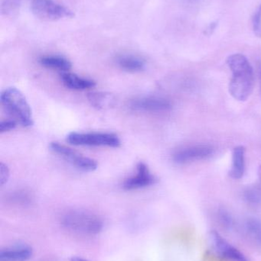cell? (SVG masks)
Segmentation results:
<instances>
[{
    "label": "cell",
    "instance_id": "18",
    "mask_svg": "<svg viewBox=\"0 0 261 261\" xmlns=\"http://www.w3.org/2000/svg\"><path fill=\"white\" fill-rule=\"evenodd\" d=\"M244 199L251 205L261 203V182L256 185L248 187L244 192Z\"/></svg>",
    "mask_w": 261,
    "mask_h": 261
},
{
    "label": "cell",
    "instance_id": "22",
    "mask_svg": "<svg viewBox=\"0 0 261 261\" xmlns=\"http://www.w3.org/2000/svg\"><path fill=\"white\" fill-rule=\"evenodd\" d=\"M9 167L6 164L1 163L0 164V182L2 187L5 185L9 180V175H10Z\"/></svg>",
    "mask_w": 261,
    "mask_h": 261
},
{
    "label": "cell",
    "instance_id": "16",
    "mask_svg": "<svg viewBox=\"0 0 261 261\" xmlns=\"http://www.w3.org/2000/svg\"><path fill=\"white\" fill-rule=\"evenodd\" d=\"M91 106L99 110H107L113 107L116 103L114 96L110 93H92L87 96Z\"/></svg>",
    "mask_w": 261,
    "mask_h": 261
},
{
    "label": "cell",
    "instance_id": "19",
    "mask_svg": "<svg viewBox=\"0 0 261 261\" xmlns=\"http://www.w3.org/2000/svg\"><path fill=\"white\" fill-rule=\"evenodd\" d=\"M18 0H4L2 3V13L6 15H12L18 12L19 9Z\"/></svg>",
    "mask_w": 261,
    "mask_h": 261
},
{
    "label": "cell",
    "instance_id": "6",
    "mask_svg": "<svg viewBox=\"0 0 261 261\" xmlns=\"http://www.w3.org/2000/svg\"><path fill=\"white\" fill-rule=\"evenodd\" d=\"M50 148L52 151L55 152L80 170L91 172L98 168V163L96 161L87 156H83L81 153H78L73 149L64 144L58 142H52L50 144Z\"/></svg>",
    "mask_w": 261,
    "mask_h": 261
},
{
    "label": "cell",
    "instance_id": "24",
    "mask_svg": "<svg viewBox=\"0 0 261 261\" xmlns=\"http://www.w3.org/2000/svg\"><path fill=\"white\" fill-rule=\"evenodd\" d=\"M12 200L16 202H28L30 199V196L29 193H26V191H17L14 193L11 196Z\"/></svg>",
    "mask_w": 261,
    "mask_h": 261
},
{
    "label": "cell",
    "instance_id": "7",
    "mask_svg": "<svg viewBox=\"0 0 261 261\" xmlns=\"http://www.w3.org/2000/svg\"><path fill=\"white\" fill-rule=\"evenodd\" d=\"M209 240L211 248L219 257L229 261H250L243 253L227 242L217 231H210Z\"/></svg>",
    "mask_w": 261,
    "mask_h": 261
},
{
    "label": "cell",
    "instance_id": "2",
    "mask_svg": "<svg viewBox=\"0 0 261 261\" xmlns=\"http://www.w3.org/2000/svg\"><path fill=\"white\" fill-rule=\"evenodd\" d=\"M1 105L8 114L23 127L33 125L32 110L23 93L15 87L3 90L0 96Z\"/></svg>",
    "mask_w": 261,
    "mask_h": 261
},
{
    "label": "cell",
    "instance_id": "23",
    "mask_svg": "<svg viewBox=\"0 0 261 261\" xmlns=\"http://www.w3.org/2000/svg\"><path fill=\"white\" fill-rule=\"evenodd\" d=\"M17 122L15 120H3L0 122V132H10L16 128Z\"/></svg>",
    "mask_w": 261,
    "mask_h": 261
},
{
    "label": "cell",
    "instance_id": "1",
    "mask_svg": "<svg viewBox=\"0 0 261 261\" xmlns=\"http://www.w3.org/2000/svg\"><path fill=\"white\" fill-rule=\"evenodd\" d=\"M227 64L232 73L229 83V93L236 100L245 102L254 90V70L246 57L242 54L230 55Z\"/></svg>",
    "mask_w": 261,
    "mask_h": 261
},
{
    "label": "cell",
    "instance_id": "10",
    "mask_svg": "<svg viewBox=\"0 0 261 261\" xmlns=\"http://www.w3.org/2000/svg\"><path fill=\"white\" fill-rule=\"evenodd\" d=\"M131 107L138 111L163 113L171 110L172 104L170 101L165 98L147 96L133 100L131 103Z\"/></svg>",
    "mask_w": 261,
    "mask_h": 261
},
{
    "label": "cell",
    "instance_id": "26",
    "mask_svg": "<svg viewBox=\"0 0 261 261\" xmlns=\"http://www.w3.org/2000/svg\"><path fill=\"white\" fill-rule=\"evenodd\" d=\"M258 176L259 179H260V181L261 182V165L260 166V167H259L258 169Z\"/></svg>",
    "mask_w": 261,
    "mask_h": 261
},
{
    "label": "cell",
    "instance_id": "3",
    "mask_svg": "<svg viewBox=\"0 0 261 261\" xmlns=\"http://www.w3.org/2000/svg\"><path fill=\"white\" fill-rule=\"evenodd\" d=\"M61 224L68 231L83 236L98 234L103 228L101 218L84 210L67 212L63 216Z\"/></svg>",
    "mask_w": 261,
    "mask_h": 261
},
{
    "label": "cell",
    "instance_id": "17",
    "mask_svg": "<svg viewBox=\"0 0 261 261\" xmlns=\"http://www.w3.org/2000/svg\"><path fill=\"white\" fill-rule=\"evenodd\" d=\"M244 229L248 237L256 245L261 247V220L250 218L245 221Z\"/></svg>",
    "mask_w": 261,
    "mask_h": 261
},
{
    "label": "cell",
    "instance_id": "11",
    "mask_svg": "<svg viewBox=\"0 0 261 261\" xmlns=\"http://www.w3.org/2000/svg\"><path fill=\"white\" fill-rule=\"evenodd\" d=\"M32 255V248L27 245H17L2 250L0 261H27Z\"/></svg>",
    "mask_w": 261,
    "mask_h": 261
},
{
    "label": "cell",
    "instance_id": "25",
    "mask_svg": "<svg viewBox=\"0 0 261 261\" xmlns=\"http://www.w3.org/2000/svg\"><path fill=\"white\" fill-rule=\"evenodd\" d=\"M70 261H88L87 260H85V259L82 258V257H73L72 259H70Z\"/></svg>",
    "mask_w": 261,
    "mask_h": 261
},
{
    "label": "cell",
    "instance_id": "21",
    "mask_svg": "<svg viewBox=\"0 0 261 261\" xmlns=\"http://www.w3.org/2000/svg\"><path fill=\"white\" fill-rule=\"evenodd\" d=\"M219 219L225 226L231 227L233 224V219L229 213L225 210H221L219 212Z\"/></svg>",
    "mask_w": 261,
    "mask_h": 261
},
{
    "label": "cell",
    "instance_id": "13",
    "mask_svg": "<svg viewBox=\"0 0 261 261\" xmlns=\"http://www.w3.org/2000/svg\"><path fill=\"white\" fill-rule=\"evenodd\" d=\"M61 80L63 84L70 90H89L96 86V83L93 80L81 77L75 73H63L61 75Z\"/></svg>",
    "mask_w": 261,
    "mask_h": 261
},
{
    "label": "cell",
    "instance_id": "14",
    "mask_svg": "<svg viewBox=\"0 0 261 261\" xmlns=\"http://www.w3.org/2000/svg\"><path fill=\"white\" fill-rule=\"evenodd\" d=\"M116 63L122 70L131 73L142 71L146 67L145 61L142 58L131 55H121L116 58Z\"/></svg>",
    "mask_w": 261,
    "mask_h": 261
},
{
    "label": "cell",
    "instance_id": "8",
    "mask_svg": "<svg viewBox=\"0 0 261 261\" xmlns=\"http://www.w3.org/2000/svg\"><path fill=\"white\" fill-rule=\"evenodd\" d=\"M213 147L207 144L188 146L176 150L173 154V160L177 164H188L210 158L214 153Z\"/></svg>",
    "mask_w": 261,
    "mask_h": 261
},
{
    "label": "cell",
    "instance_id": "5",
    "mask_svg": "<svg viewBox=\"0 0 261 261\" xmlns=\"http://www.w3.org/2000/svg\"><path fill=\"white\" fill-rule=\"evenodd\" d=\"M31 9L37 18L44 21H56L74 16L72 11L53 0H33Z\"/></svg>",
    "mask_w": 261,
    "mask_h": 261
},
{
    "label": "cell",
    "instance_id": "27",
    "mask_svg": "<svg viewBox=\"0 0 261 261\" xmlns=\"http://www.w3.org/2000/svg\"><path fill=\"white\" fill-rule=\"evenodd\" d=\"M260 90H261V74H260Z\"/></svg>",
    "mask_w": 261,
    "mask_h": 261
},
{
    "label": "cell",
    "instance_id": "12",
    "mask_svg": "<svg viewBox=\"0 0 261 261\" xmlns=\"http://www.w3.org/2000/svg\"><path fill=\"white\" fill-rule=\"evenodd\" d=\"M245 152L244 146L234 147L232 153V164L229 171V176L234 179H242L245 173Z\"/></svg>",
    "mask_w": 261,
    "mask_h": 261
},
{
    "label": "cell",
    "instance_id": "4",
    "mask_svg": "<svg viewBox=\"0 0 261 261\" xmlns=\"http://www.w3.org/2000/svg\"><path fill=\"white\" fill-rule=\"evenodd\" d=\"M67 141L77 146L118 147L121 145V140L117 135L113 133L72 132L67 135Z\"/></svg>",
    "mask_w": 261,
    "mask_h": 261
},
{
    "label": "cell",
    "instance_id": "15",
    "mask_svg": "<svg viewBox=\"0 0 261 261\" xmlns=\"http://www.w3.org/2000/svg\"><path fill=\"white\" fill-rule=\"evenodd\" d=\"M40 64L46 68L52 70H60V71H68L72 68V63L61 56H44L39 60Z\"/></svg>",
    "mask_w": 261,
    "mask_h": 261
},
{
    "label": "cell",
    "instance_id": "9",
    "mask_svg": "<svg viewBox=\"0 0 261 261\" xmlns=\"http://www.w3.org/2000/svg\"><path fill=\"white\" fill-rule=\"evenodd\" d=\"M156 180L148 166L145 163L139 162L136 166V174L127 178L124 181L123 187L126 190H139L153 185Z\"/></svg>",
    "mask_w": 261,
    "mask_h": 261
},
{
    "label": "cell",
    "instance_id": "20",
    "mask_svg": "<svg viewBox=\"0 0 261 261\" xmlns=\"http://www.w3.org/2000/svg\"><path fill=\"white\" fill-rule=\"evenodd\" d=\"M253 29L256 36L261 38V5L254 15Z\"/></svg>",
    "mask_w": 261,
    "mask_h": 261
}]
</instances>
